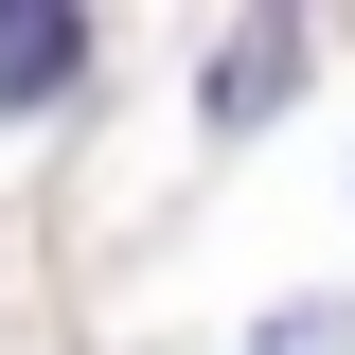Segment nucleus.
<instances>
[{
	"label": "nucleus",
	"instance_id": "f03ea898",
	"mask_svg": "<svg viewBox=\"0 0 355 355\" xmlns=\"http://www.w3.org/2000/svg\"><path fill=\"white\" fill-rule=\"evenodd\" d=\"M284 71H302V36H231V53H214V107H266Z\"/></svg>",
	"mask_w": 355,
	"mask_h": 355
},
{
	"label": "nucleus",
	"instance_id": "f257e3e1",
	"mask_svg": "<svg viewBox=\"0 0 355 355\" xmlns=\"http://www.w3.org/2000/svg\"><path fill=\"white\" fill-rule=\"evenodd\" d=\"M71 18H53V0H0V107H36V89H71Z\"/></svg>",
	"mask_w": 355,
	"mask_h": 355
}]
</instances>
